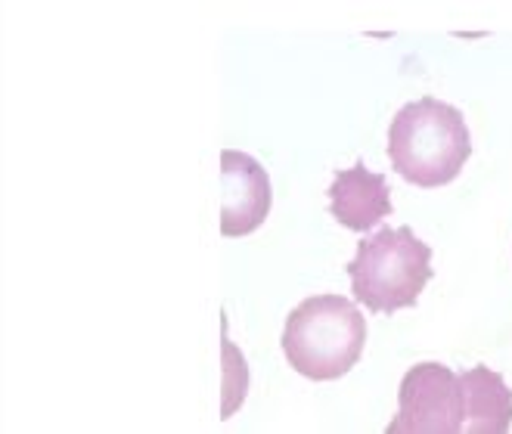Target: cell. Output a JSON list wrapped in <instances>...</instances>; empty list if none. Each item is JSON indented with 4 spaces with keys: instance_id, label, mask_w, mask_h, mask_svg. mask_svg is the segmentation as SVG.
Returning a JSON list of instances; mask_svg holds the SVG:
<instances>
[{
    "instance_id": "5b68a950",
    "label": "cell",
    "mask_w": 512,
    "mask_h": 434,
    "mask_svg": "<svg viewBox=\"0 0 512 434\" xmlns=\"http://www.w3.org/2000/svg\"><path fill=\"white\" fill-rule=\"evenodd\" d=\"M270 177L249 152H221V236L239 239L255 233L270 214Z\"/></svg>"
},
{
    "instance_id": "8992f818",
    "label": "cell",
    "mask_w": 512,
    "mask_h": 434,
    "mask_svg": "<svg viewBox=\"0 0 512 434\" xmlns=\"http://www.w3.org/2000/svg\"><path fill=\"white\" fill-rule=\"evenodd\" d=\"M329 214L345 230L367 233L391 214V190L385 174H373L364 162L345 168L329 183Z\"/></svg>"
},
{
    "instance_id": "52a82bcc",
    "label": "cell",
    "mask_w": 512,
    "mask_h": 434,
    "mask_svg": "<svg viewBox=\"0 0 512 434\" xmlns=\"http://www.w3.org/2000/svg\"><path fill=\"white\" fill-rule=\"evenodd\" d=\"M466 416L463 434H506L512 425V391L500 372L472 366L460 376Z\"/></svg>"
},
{
    "instance_id": "3957f363",
    "label": "cell",
    "mask_w": 512,
    "mask_h": 434,
    "mask_svg": "<svg viewBox=\"0 0 512 434\" xmlns=\"http://www.w3.org/2000/svg\"><path fill=\"white\" fill-rule=\"evenodd\" d=\"M345 270L354 298L370 314L385 317L413 307L435 276L432 248L410 227H382L357 245V255Z\"/></svg>"
},
{
    "instance_id": "277c9868",
    "label": "cell",
    "mask_w": 512,
    "mask_h": 434,
    "mask_svg": "<svg viewBox=\"0 0 512 434\" xmlns=\"http://www.w3.org/2000/svg\"><path fill=\"white\" fill-rule=\"evenodd\" d=\"M466 416L463 385L454 369L416 363L398 388V416L385 434H460Z\"/></svg>"
},
{
    "instance_id": "6da1fadb",
    "label": "cell",
    "mask_w": 512,
    "mask_h": 434,
    "mask_svg": "<svg viewBox=\"0 0 512 434\" xmlns=\"http://www.w3.org/2000/svg\"><path fill=\"white\" fill-rule=\"evenodd\" d=\"M472 155V134L457 106L423 97L398 109L388 124V159L407 183L438 190L457 180Z\"/></svg>"
},
{
    "instance_id": "ba28073f",
    "label": "cell",
    "mask_w": 512,
    "mask_h": 434,
    "mask_svg": "<svg viewBox=\"0 0 512 434\" xmlns=\"http://www.w3.org/2000/svg\"><path fill=\"white\" fill-rule=\"evenodd\" d=\"M224 326V407H221V419H230L239 407H243L246 391H249V369H246V357L236 351V345L227 338V320H221Z\"/></svg>"
},
{
    "instance_id": "7a4b0ae2",
    "label": "cell",
    "mask_w": 512,
    "mask_h": 434,
    "mask_svg": "<svg viewBox=\"0 0 512 434\" xmlns=\"http://www.w3.org/2000/svg\"><path fill=\"white\" fill-rule=\"evenodd\" d=\"M283 354L298 376L336 382L357 366L367 345V320L342 295L305 298L286 317Z\"/></svg>"
}]
</instances>
